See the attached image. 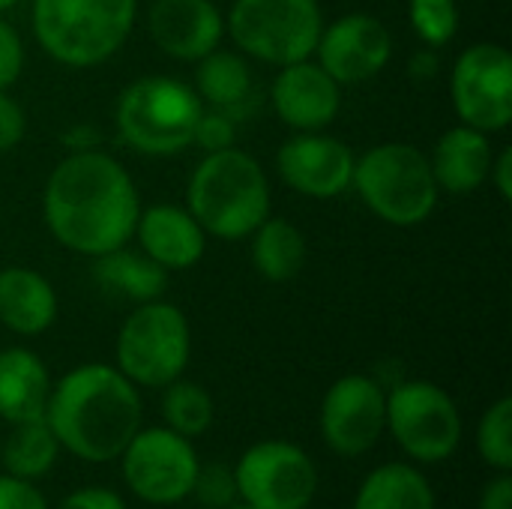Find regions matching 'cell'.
<instances>
[{
  "instance_id": "9a60e30c",
  "label": "cell",
  "mask_w": 512,
  "mask_h": 509,
  "mask_svg": "<svg viewBox=\"0 0 512 509\" xmlns=\"http://www.w3.org/2000/svg\"><path fill=\"white\" fill-rule=\"evenodd\" d=\"M354 150L321 132H297L276 153V171L297 195L330 201L351 189L354 180Z\"/></svg>"
},
{
  "instance_id": "44dd1931",
  "label": "cell",
  "mask_w": 512,
  "mask_h": 509,
  "mask_svg": "<svg viewBox=\"0 0 512 509\" xmlns=\"http://www.w3.org/2000/svg\"><path fill=\"white\" fill-rule=\"evenodd\" d=\"M57 321L54 285L30 267L0 270V324L15 336H39Z\"/></svg>"
},
{
  "instance_id": "8d00e7d4",
  "label": "cell",
  "mask_w": 512,
  "mask_h": 509,
  "mask_svg": "<svg viewBox=\"0 0 512 509\" xmlns=\"http://www.w3.org/2000/svg\"><path fill=\"white\" fill-rule=\"evenodd\" d=\"M489 180L501 195V201H512V147H504L498 156H492Z\"/></svg>"
},
{
  "instance_id": "8992f818",
  "label": "cell",
  "mask_w": 512,
  "mask_h": 509,
  "mask_svg": "<svg viewBox=\"0 0 512 509\" xmlns=\"http://www.w3.org/2000/svg\"><path fill=\"white\" fill-rule=\"evenodd\" d=\"M360 201L393 228L423 225L441 198L429 156L408 141L375 144L354 162V180Z\"/></svg>"
},
{
  "instance_id": "7c38bea8",
  "label": "cell",
  "mask_w": 512,
  "mask_h": 509,
  "mask_svg": "<svg viewBox=\"0 0 512 509\" xmlns=\"http://www.w3.org/2000/svg\"><path fill=\"white\" fill-rule=\"evenodd\" d=\"M453 111L465 126L486 135L512 123V54L501 42L468 45L450 72Z\"/></svg>"
},
{
  "instance_id": "4fadbf2b",
  "label": "cell",
  "mask_w": 512,
  "mask_h": 509,
  "mask_svg": "<svg viewBox=\"0 0 512 509\" xmlns=\"http://www.w3.org/2000/svg\"><path fill=\"white\" fill-rule=\"evenodd\" d=\"M318 429L324 444L345 459L366 456L387 432V390L372 375H342L321 399Z\"/></svg>"
},
{
  "instance_id": "3957f363",
  "label": "cell",
  "mask_w": 512,
  "mask_h": 509,
  "mask_svg": "<svg viewBox=\"0 0 512 509\" xmlns=\"http://www.w3.org/2000/svg\"><path fill=\"white\" fill-rule=\"evenodd\" d=\"M186 210L207 237L246 240L273 213L267 171L240 147L204 153L186 183Z\"/></svg>"
},
{
  "instance_id": "74e56055",
  "label": "cell",
  "mask_w": 512,
  "mask_h": 509,
  "mask_svg": "<svg viewBox=\"0 0 512 509\" xmlns=\"http://www.w3.org/2000/svg\"><path fill=\"white\" fill-rule=\"evenodd\" d=\"M408 72H411V78L417 81H429L432 75H438V54H435V48H423V51H417L414 57H411V63H408Z\"/></svg>"
},
{
  "instance_id": "83f0119b",
  "label": "cell",
  "mask_w": 512,
  "mask_h": 509,
  "mask_svg": "<svg viewBox=\"0 0 512 509\" xmlns=\"http://www.w3.org/2000/svg\"><path fill=\"white\" fill-rule=\"evenodd\" d=\"M477 456L492 471H512V399L501 396L477 423Z\"/></svg>"
},
{
  "instance_id": "ab89813d",
  "label": "cell",
  "mask_w": 512,
  "mask_h": 509,
  "mask_svg": "<svg viewBox=\"0 0 512 509\" xmlns=\"http://www.w3.org/2000/svg\"><path fill=\"white\" fill-rule=\"evenodd\" d=\"M225 509H255V507H249V504H243V501H234V504H228Z\"/></svg>"
},
{
  "instance_id": "7402d4cb",
  "label": "cell",
  "mask_w": 512,
  "mask_h": 509,
  "mask_svg": "<svg viewBox=\"0 0 512 509\" xmlns=\"http://www.w3.org/2000/svg\"><path fill=\"white\" fill-rule=\"evenodd\" d=\"M354 509H438V498L417 465L387 462L366 474L354 495Z\"/></svg>"
},
{
  "instance_id": "484cf974",
  "label": "cell",
  "mask_w": 512,
  "mask_h": 509,
  "mask_svg": "<svg viewBox=\"0 0 512 509\" xmlns=\"http://www.w3.org/2000/svg\"><path fill=\"white\" fill-rule=\"evenodd\" d=\"M60 456V444L45 420L15 423L0 447V465L6 474L21 480H42Z\"/></svg>"
},
{
  "instance_id": "f546056e",
  "label": "cell",
  "mask_w": 512,
  "mask_h": 509,
  "mask_svg": "<svg viewBox=\"0 0 512 509\" xmlns=\"http://www.w3.org/2000/svg\"><path fill=\"white\" fill-rule=\"evenodd\" d=\"M204 509H225L228 504L237 501V480H234V468L225 462H207L198 468L195 483H192V495Z\"/></svg>"
},
{
  "instance_id": "e0dca14e",
  "label": "cell",
  "mask_w": 512,
  "mask_h": 509,
  "mask_svg": "<svg viewBox=\"0 0 512 509\" xmlns=\"http://www.w3.org/2000/svg\"><path fill=\"white\" fill-rule=\"evenodd\" d=\"M147 33L162 54L195 63L222 45L225 15L213 0H153Z\"/></svg>"
},
{
  "instance_id": "5b68a950",
  "label": "cell",
  "mask_w": 512,
  "mask_h": 509,
  "mask_svg": "<svg viewBox=\"0 0 512 509\" xmlns=\"http://www.w3.org/2000/svg\"><path fill=\"white\" fill-rule=\"evenodd\" d=\"M204 102L195 87L171 75L129 81L114 105L120 138L144 156H177L192 147Z\"/></svg>"
},
{
  "instance_id": "8fae6325",
  "label": "cell",
  "mask_w": 512,
  "mask_h": 509,
  "mask_svg": "<svg viewBox=\"0 0 512 509\" xmlns=\"http://www.w3.org/2000/svg\"><path fill=\"white\" fill-rule=\"evenodd\" d=\"M123 483L129 492L153 507H174L192 495L201 459L189 438L168 426L138 429L120 453Z\"/></svg>"
},
{
  "instance_id": "277c9868",
  "label": "cell",
  "mask_w": 512,
  "mask_h": 509,
  "mask_svg": "<svg viewBox=\"0 0 512 509\" xmlns=\"http://www.w3.org/2000/svg\"><path fill=\"white\" fill-rule=\"evenodd\" d=\"M138 0H33L30 21L39 48L69 66L93 69L132 36Z\"/></svg>"
},
{
  "instance_id": "4316f807",
  "label": "cell",
  "mask_w": 512,
  "mask_h": 509,
  "mask_svg": "<svg viewBox=\"0 0 512 509\" xmlns=\"http://www.w3.org/2000/svg\"><path fill=\"white\" fill-rule=\"evenodd\" d=\"M216 417V405L213 396L195 384V381H171L168 387H162V420L168 429H174L183 438H201Z\"/></svg>"
},
{
  "instance_id": "ac0fdd59",
  "label": "cell",
  "mask_w": 512,
  "mask_h": 509,
  "mask_svg": "<svg viewBox=\"0 0 512 509\" xmlns=\"http://www.w3.org/2000/svg\"><path fill=\"white\" fill-rule=\"evenodd\" d=\"M147 258H153L168 273L192 270L207 252V234L186 207L153 204L138 213L132 234Z\"/></svg>"
},
{
  "instance_id": "cb8c5ba5",
  "label": "cell",
  "mask_w": 512,
  "mask_h": 509,
  "mask_svg": "<svg viewBox=\"0 0 512 509\" xmlns=\"http://www.w3.org/2000/svg\"><path fill=\"white\" fill-rule=\"evenodd\" d=\"M252 267L261 279L267 282H291L300 276L306 264V237L303 231L282 219V216H267L252 234Z\"/></svg>"
},
{
  "instance_id": "7a4b0ae2",
  "label": "cell",
  "mask_w": 512,
  "mask_h": 509,
  "mask_svg": "<svg viewBox=\"0 0 512 509\" xmlns=\"http://www.w3.org/2000/svg\"><path fill=\"white\" fill-rule=\"evenodd\" d=\"M144 405L138 387L108 363H84L51 384L45 423L60 450L69 456L105 465L120 459L126 444L141 429Z\"/></svg>"
},
{
  "instance_id": "6da1fadb",
  "label": "cell",
  "mask_w": 512,
  "mask_h": 509,
  "mask_svg": "<svg viewBox=\"0 0 512 509\" xmlns=\"http://www.w3.org/2000/svg\"><path fill=\"white\" fill-rule=\"evenodd\" d=\"M141 213L138 189L123 162L105 150H72L42 189L48 234L69 252L99 258L132 240Z\"/></svg>"
},
{
  "instance_id": "e575fe53",
  "label": "cell",
  "mask_w": 512,
  "mask_h": 509,
  "mask_svg": "<svg viewBox=\"0 0 512 509\" xmlns=\"http://www.w3.org/2000/svg\"><path fill=\"white\" fill-rule=\"evenodd\" d=\"M57 509H129L123 495H117L114 489H105V486H84V489H75L69 492Z\"/></svg>"
},
{
  "instance_id": "30bf717a",
  "label": "cell",
  "mask_w": 512,
  "mask_h": 509,
  "mask_svg": "<svg viewBox=\"0 0 512 509\" xmlns=\"http://www.w3.org/2000/svg\"><path fill=\"white\" fill-rule=\"evenodd\" d=\"M237 501L255 509H309L318 495V468L312 456L282 438L252 444L234 465Z\"/></svg>"
},
{
  "instance_id": "52a82bcc",
  "label": "cell",
  "mask_w": 512,
  "mask_h": 509,
  "mask_svg": "<svg viewBox=\"0 0 512 509\" xmlns=\"http://www.w3.org/2000/svg\"><path fill=\"white\" fill-rule=\"evenodd\" d=\"M192 357V327L180 306L165 300L138 303L117 330L114 366L135 384L162 390L183 378Z\"/></svg>"
},
{
  "instance_id": "d6a6232c",
  "label": "cell",
  "mask_w": 512,
  "mask_h": 509,
  "mask_svg": "<svg viewBox=\"0 0 512 509\" xmlns=\"http://www.w3.org/2000/svg\"><path fill=\"white\" fill-rule=\"evenodd\" d=\"M27 135V114L9 90H0V153L15 150Z\"/></svg>"
},
{
  "instance_id": "5bb4252c",
  "label": "cell",
  "mask_w": 512,
  "mask_h": 509,
  "mask_svg": "<svg viewBox=\"0 0 512 509\" xmlns=\"http://www.w3.org/2000/svg\"><path fill=\"white\" fill-rule=\"evenodd\" d=\"M315 57L342 87L363 84L387 69L393 57V33L369 12H348L324 24Z\"/></svg>"
},
{
  "instance_id": "603a6c76",
  "label": "cell",
  "mask_w": 512,
  "mask_h": 509,
  "mask_svg": "<svg viewBox=\"0 0 512 509\" xmlns=\"http://www.w3.org/2000/svg\"><path fill=\"white\" fill-rule=\"evenodd\" d=\"M93 279L132 303H150V300H162L165 288H168V270L159 267L153 258H147L141 249H111L99 258H93Z\"/></svg>"
},
{
  "instance_id": "4dcf8cb0",
  "label": "cell",
  "mask_w": 512,
  "mask_h": 509,
  "mask_svg": "<svg viewBox=\"0 0 512 509\" xmlns=\"http://www.w3.org/2000/svg\"><path fill=\"white\" fill-rule=\"evenodd\" d=\"M192 144H198L204 153H216V150L234 147L237 144V126H234L231 111L204 108L201 111V120L195 126V141Z\"/></svg>"
},
{
  "instance_id": "d4e9b609",
  "label": "cell",
  "mask_w": 512,
  "mask_h": 509,
  "mask_svg": "<svg viewBox=\"0 0 512 509\" xmlns=\"http://www.w3.org/2000/svg\"><path fill=\"white\" fill-rule=\"evenodd\" d=\"M195 93L210 108H240L252 93V69L240 51H225L222 45L195 60Z\"/></svg>"
},
{
  "instance_id": "9c48e42d",
  "label": "cell",
  "mask_w": 512,
  "mask_h": 509,
  "mask_svg": "<svg viewBox=\"0 0 512 509\" xmlns=\"http://www.w3.org/2000/svg\"><path fill=\"white\" fill-rule=\"evenodd\" d=\"M387 432L417 465H441L462 444V414L432 381H396L387 390Z\"/></svg>"
},
{
  "instance_id": "f35d334b",
  "label": "cell",
  "mask_w": 512,
  "mask_h": 509,
  "mask_svg": "<svg viewBox=\"0 0 512 509\" xmlns=\"http://www.w3.org/2000/svg\"><path fill=\"white\" fill-rule=\"evenodd\" d=\"M15 3H18V0H0V15H3V12H9Z\"/></svg>"
},
{
  "instance_id": "836d02e7",
  "label": "cell",
  "mask_w": 512,
  "mask_h": 509,
  "mask_svg": "<svg viewBox=\"0 0 512 509\" xmlns=\"http://www.w3.org/2000/svg\"><path fill=\"white\" fill-rule=\"evenodd\" d=\"M0 509H48V501L30 480L0 474Z\"/></svg>"
},
{
  "instance_id": "d590c367",
  "label": "cell",
  "mask_w": 512,
  "mask_h": 509,
  "mask_svg": "<svg viewBox=\"0 0 512 509\" xmlns=\"http://www.w3.org/2000/svg\"><path fill=\"white\" fill-rule=\"evenodd\" d=\"M477 509H512V477L510 471H501L498 477H492L483 492Z\"/></svg>"
},
{
  "instance_id": "f1b7e54d",
  "label": "cell",
  "mask_w": 512,
  "mask_h": 509,
  "mask_svg": "<svg viewBox=\"0 0 512 509\" xmlns=\"http://www.w3.org/2000/svg\"><path fill=\"white\" fill-rule=\"evenodd\" d=\"M408 21L426 48H444L459 33L456 0H408Z\"/></svg>"
},
{
  "instance_id": "ffe728a7",
  "label": "cell",
  "mask_w": 512,
  "mask_h": 509,
  "mask_svg": "<svg viewBox=\"0 0 512 509\" xmlns=\"http://www.w3.org/2000/svg\"><path fill=\"white\" fill-rule=\"evenodd\" d=\"M51 375L42 357L30 348L12 345L0 351V420L9 426L45 420Z\"/></svg>"
},
{
  "instance_id": "ba28073f",
  "label": "cell",
  "mask_w": 512,
  "mask_h": 509,
  "mask_svg": "<svg viewBox=\"0 0 512 509\" xmlns=\"http://www.w3.org/2000/svg\"><path fill=\"white\" fill-rule=\"evenodd\" d=\"M324 30L318 0H234L225 33L234 45L270 66H288L315 57Z\"/></svg>"
},
{
  "instance_id": "d6986e66",
  "label": "cell",
  "mask_w": 512,
  "mask_h": 509,
  "mask_svg": "<svg viewBox=\"0 0 512 509\" xmlns=\"http://www.w3.org/2000/svg\"><path fill=\"white\" fill-rule=\"evenodd\" d=\"M492 156L495 150H492L489 135L474 126L459 123L435 141L429 165L441 192L471 195L489 180Z\"/></svg>"
},
{
  "instance_id": "1f68e13d",
  "label": "cell",
  "mask_w": 512,
  "mask_h": 509,
  "mask_svg": "<svg viewBox=\"0 0 512 509\" xmlns=\"http://www.w3.org/2000/svg\"><path fill=\"white\" fill-rule=\"evenodd\" d=\"M24 69V42L18 30L0 18V90H9Z\"/></svg>"
},
{
  "instance_id": "2e32d148",
  "label": "cell",
  "mask_w": 512,
  "mask_h": 509,
  "mask_svg": "<svg viewBox=\"0 0 512 509\" xmlns=\"http://www.w3.org/2000/svg\"><path fill=\"white\" fill-rule=\"evenodd\" d=\"M273 111L294 132H321L342 111V84L312 57L279 66Z\"/></svg>"
}]
</instances>
